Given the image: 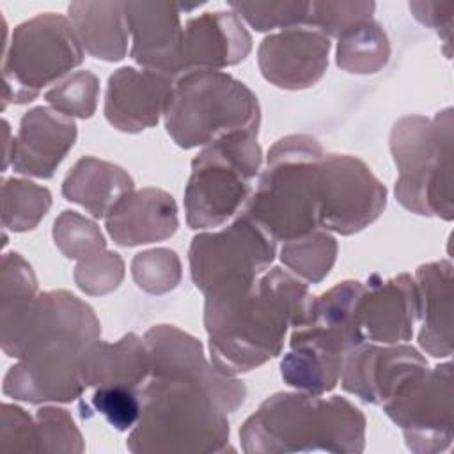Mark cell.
Listing matches in <instances>:
<instances>
[{"instance_id":"6da1fadb","label":"cell","mask_w":454,"mask_h":454,"mask_svg":"<svg viewBox=\"0 0 454 454\" xmlns=\"http://www.w3.org/2000/svg\"><path fill=\"white\" fill-rule=\"evenodd\" d=\"M309 296L307 286L278 266L238 293L206 296L204 326L213 365L236 376L275 358Z\"/></svg>"},{"instance_id":"7a4b0ae2","label":"cell","mask_w":454,"mask_h":454,"mask_svg":"<svg viewBox=\"0 0 454 454\" xmlns=\"http://www.w3.org/2000/svg\"><path fill=\"white\" fill-rule=\"evenodd\" d=\"M239 438L247 454H356L365 447V417L340 395L277 392L245 420Z\"/></svg>"},{"instance_id":"3957f363","label":"cell","mask_w":454,"mask_h":454,"mask_svg":"<svg viewBox=\"0 0 454 454\" xmlns=\"http://www.w3.org/2000/svg\"><path fill=\"white\" fill-rule=\"evenodd\" d=\"M227 411L197 381L149 376L142 385V413L126 447L135 454L223 452Z\"/></svg>"},{"instance_id":"277c9868","label":"cell","mask_w":454,"mask_h":454,"mask_svg":"<svg viewBox=\"0 0 454 454\" xmlns=\"http://www.w3.org/2000/svg\"><path fill=\"white\" fill-rule=\"evenodd\" d=\"M325 154L319 140L310 135L277 140L243 213L275 241H289L319 229V165Z\"/></svg>"},{"instance_id":"5b68a950","label":"cell","mask_w":454,"mask_h":454,"mask_svg":"<svg viewBox=\"0 0 454 454\" xmlns=\"http://www.w3.org/2000/svg\"><path fill=\"white\" fill-rule=\"evenodd\" d=\"M452 126V108H445L433 119L406 115L390 131L395 199L411 213L447 222L454 216Z\"/></svg>"},{"instance_id":"8992f818","label":"cell","mask_w":454,"mask_h":454,"mask_svg":"<svg viewBox=\"0 0 454 454\" xmlns=\"http://www.w3.org/2000/svg\"><path fill=\"white\" fill-rule=\"evenodd\" d=\"M163 117L172 140L192 149L232 131L257 135L261 106L238 78L222 71H190L174 80Z\"/></svg>"},{"instance_id":"52a82bcc","label":"cell","mask_w":454,"mask_h":454,"mask_svg":"<svg viewBox=\"0 0 454 454\" xmlns=\"http://www.w3.org/2000/svg\"><path fill=\"white\" fill-rule=\"evenodd\" d=\"M261 163L262 151L254 133L232 131L207 144L192 160L184 188L188 227H220L239 213L254 192Z\"/></svg>"},{"instance_id":"ba28073f","label":"cell","mask_w":454,"mask_h":454,"mask_svg":"<svg viewBox=\"0 0 454 454\" xmlns=\"http://www.w3.org/2000/svg\"><path fill=\"white\" fill-rule=\"evenodd\" d=\"M82 62V43L66 16L43 12L20 23L4 50V106L34 101Z\"/></svg>"},{"instance_id":"9c48e42d","label":"cell","mask_w":454,"mask_h":454,"mask_svg":"<svg viewBox=\"0 0 454 454\" xmlns=\"http://www.w3.org/2000/svg\"><path fill=\"white\" fill-rule=\"evenodd\" d=\"M275 254L277 241L241 213L229 227L192 239L190 275L204 296H225L248 287L270 268Z\"/></svg>"},{"instance_id":"30bf717a","label":"cell","mask_w":454,"mask_h":454,"mask_svg":"<svg viewBox=\"0 0 454 454\" xmlns=\"http://www.w3.org/2000/svg\"><path fill=\"white\" fill-rule=\"evenodd\" d=\"M94 342L55 335L32 342L7 371L4 394L25 403H69L87 388L83 355Z\"/></svg>"},{"instance_id":"8fae6325","label":"cell","mask_w":454,"mask_h":454,"mask_svg":"<svg viewBox=\"0 0 454 454\" xmlns=\"http://www.w3.org/2000/svg\"><path fill=\"white\" fill-rule=\"evenodd\" d=\"M387 206V188L351 154H325L319 165L317 223L342 236L371 225Z\"/></svg>"},{"instance_id":"7c38bea8","label":"cell","mask_w":454,"mask_h":454,"mask_svg":"<svg viewBox=\"0 0 454 454\" xmlns=\"http://www.w3.org/2000/svg\"><path fill=\"white\" fill-rule=\"evenodd\" d=\"M452 395V365L445 362L427 367L383 410L401 427L411 452L434 454L445 450L454 438Z\"/></svg>"},{"instance_id":"4fadbf2b","label":"cell","mask_w":454,"mask_h":454,"mask_svg":"<svg viewBox=\"0 0 454 454\" xmlns=\"http://www.w3.org/2000/svg\"><path fill=\"white\" fill-rule=\"evenodd\" d=\"M364 284L344 280L319 296H309L293 323L291 349H303L342 360L364 335L358 325V303Z\"/></svg>"},{"instance_id":"5bb4252c","label":"cell","mask_w":454,"mask_h":454,"mask_svg":"<svg viewBox=\"0 0 454 454\" xmlns=\"http://www.w3.org/2000/svg\"><path fill=\"white\" fill-rule=\"evenodd\" d=\"M144 342L149 351V376H174L200 383L227 411H236L247 395L243 381L218 371L204 356L202 344L174 325L151 326Z\"/></svg>"},{"instance_id":"9a60e30c","label":"cell","mask_w":454,"mask_h":454,"mask_svg":"<svg viewBox=\"0 0 454 454\" xmlns=\"http://www.w3.org/2000/svg\"><path fill=\"white\" fill-rule=\"evenodd\" d=\"M427 367V360L413 346L364 340L346 355L340 385L348 394L383 406Z\"/></svg>"},{"instance_id":"2e32d148","label":"cell","mask_w":454,"mask_h":454,"mask_svg":"<svg viewBox=\"0 0 454 454\" xmlns=\"http://www.w3.org/2000/svg\"><path fill=\"white\" fill-rule=\"evenodd\" d=\"M131 57L142 69L179 78L183 74L181 7L176 2H124Z\"/></svg>"},{"instance_id":"e0dca14e","label":"cell","mask_w":454,"mask_h":454,"mask_svg":"<svg viewBox=\"0 0 454 454\" xmlns=\"http://www.w3.org/2000/svg\"><path fill=\"white\" fill-rule=\"evenodd\" d=\"M330 39L319 30L301 25L270 34L257 50L261 74L278 89H309L328 67Z\"/></svg>"},{"instance_id":"ac0fdd59","label":"cell","mask_w":454,"mask_h":454,"mask_svg":"<svg viewBox=\"0 0 454 454\" xmlns=\"http://www.w3.org/2000/svg\"><path fill=\"white\" fill-rule=\"evenodd\" d=\"M419 317L415 278L408 273L383 280L372 273L364 284L358 303V325L364 339L378 344H401L411 339Z\"/></svg>"},{"instance_id":"d6986e66","label":"cell","mask_w":454,"mask_h":454,"mask_svg":"<svg viewBox=\"0 0 454 454\" xmlns=\"http://www.w3.org/2000/svg\"><path fill=\"white\" fill-rule=\"evenodd\" d=\"M73 117L50 106L28 110L11 145V165L14 172L50 179L76 140Z\"/></svg>"},{"instance_id":"ffe728a7","label":"cell","mask_w":454,"mask_h":454,"mask_svg":"<svg viewBox=\"0 0 454 454\" xmlns=\"http://www.w3.org/2000/svg\"><path fill=\"white\" fill-rule=\"evenodd\" d=\"M172 89L174 78L145 69L121 67L108 78L105 117L124 133L153 128L165 114Z\"/></svg>"},{"instance_id":"44dd1931","label":"cell","mask_w":454,"mask_h":454,"mask_svg":"<svg viewBox=\"0 0 454 454\" xmlns=\"http://www.w3.org/2000/svg\"><path fill=\"white\" fill-rule=\"evenodd\" d=\"M252 50V37L234 11L190 18L183 34V74L236 66Z\"/></svg>"},{"instance_id":"7402d4cb","label":"cell","mask_w":454,"mask_h":454,"mask_svg":"<svg viewBox=\"0 0 454 454\" xmlns=\"http://www.w3.org/2000/svg\"><path fill=\"white\" fill-rule=\"evenodd\" d=\"M177 225L174 197L151 186L129 192L105 218L106 232L121 247L163 241L177 231Z\"/></svg>"},{"instance_id":"603a6c76","label":"cell","mask_w":454,"mask_h":454,"mask_svg":"<svg viewBox=\"0 0 454 454\" xmlns=\"http://www.w3.org/2000/svg\"><path fill=\"white\" fill-rule=\"evenodd\" d=\"M415 286L419 294L420 348L434 358L452 353V264L434 261L417 268Z\"/></svg>"},{"instance_id":"cb8c5ba5","label":"cell","mask_w":454,"mask_h":454,"mask_svg":"<svg viewBox=\"0 0 454 454\" xmlns=\"http://www.w3.org/2000/svg\"><path fill=\"white\" fill-rule=\"evenodd\" d=\"M82 374L87 387L124 385L142 388L151 374L147 346L144 339L131 332L115 342L99 339L83 355Z\"/></svg>"},{"instance_id":"d4e9b609","label":"cell","mask_w":454,"mask_h":454,"mask_svg":"<svg viewBox=\"0 0 454 454\" xmlns=\"http://www.w3.org/2000/svg\"><path fill=\"white\" fill-rule=\"evenodd\" d=\"M129 192L131 176L122 167L94 156L80 158L62 181V195L94 218H106Z\"/></svg>"},{"instance_id":"484cf974","label":"cell","mask_w":454,"mask_h":454,"mask_svg":"<svg viewBox=\"0 0 454 454\" xmlns=\"http://www.w3.org/2000/svg\"><path fill=\"white\" fill-rule=\"evenodd\" d=\"M67 12L89 55L106 62L124 59L129 37L124 2H71Z\"/></svg>"},{"instance_id":"4316f807","label":"cell","mask_w":454,"mask_h":454,"mask_svg":"<svg viewBox=\"0 0 454 454\" xmlns=\"http://www.w3.org/2000/svg\"><path fill=\"white\" fill-rule=\"evenodd\" d=\"M390 43L383 27L371 20L362 27L339 37L335 62L353 74H372L387 66Z\"/></svg>"},{"instance_id":"83f0119b","label":"cell","mask_w":454,"mask_h":454,"mask_svg":"<svg viewBox=\"0 0 454 454\" xmlns=\"http://www.w3.org/2000/svg\"><path fill=\"white\" fill-rule=\"evenodd\" d=\"M337 257V241L325 231L316 229L305 236L289 239L280 248V261L293 275L305 282H321L332 270Z\"/></svg>"},{"instance_id":"f1b7e54d","label":"cell","mask_w":454,"mask_h":454,"mask_svg":"<svg viewBox=\"0 0 454 454\" xmlns=\"http://www.w3.org/2000/svg\"><path fill=\"white\" fill-rule=\"evenodd\" d=\"M37 294V278L32 266L18 252L4 254L0 270V326L23 319Z\"/></svg>"},{"instance_id":"f546056e","label":"cell","mask_w":454,"mask_h":454,"mask_svg":"<svg viewBox=\"0 0 454 454\" xmlns=\"http://www.w3.org/2000/svg\"><path fill=\"white\" fill-rule=\"evenodd\" d=\"M51 206V193L27 179H5L2 184V225L12 232L37 227Z\"/></svg>"},{"instance_id":"4dcf8cb0","label":"cell","mask_w":454,"mask_h":454,"mask_svg":"<svg viewBox=\"0 0 454 454\" xmlns=\"http://www.w3.org/2000/svg\"><path fill=\"white\" fill-rule=\"evenodd\" d=\"M342 360L328 358L303 349H289L280 360L282 380L300 392L321 395L340 380Z\"/></svg>"},{"instance_id":"1f68e13d","label":"cell","mask_w":454,"mask_h":454,"mask_svg":"<svg viewBox=\"0 0 454 454\" xmlns=\"http://www.w3.org/2000/svg\"><path fill=\"white\" fill-rule=\"evenodd\" d=\"M92 413L103 415L119 431L131 429L142 413V388L124 385L96 387L90 401L80 404L82 419H90Z\"/></svg>"},{"instance_id":"d6a6232c","label":"cell","mask_w":454,"mask_h":454,"mask_svg":"<svg viewBox=\"0 0 454 454\" xmlns=\"http://www.w3.org/2000/svg\"><path fill=\"white\" fill-rule=\"evenodd\" d=\"M51 234L57 248L67 259L85 261L106 250V241L99 227L76 211H62L53 223Z\"/></svg>"},{"instance_id":"836d02e7","label":"cell","mask_w":454,"mask_h":454,"mask_svg":"<svg viewBox=\"0 0 454 454\" xmlns=\"http://www.w3.org/2000/svg\"><path fill=\"white\" fill-rule=\"evenodd\" d=\"M376 4L367 0L355 2H310L307 27L330 37H342L348 32L372 20Z\"/></svg>"},{"instance_id":"e575fe53","label":"cell","mask_w":454,"mask_h":454,"mask_svg":"<svg viewBox=\"0 0 454 454\" xmlns=\"http://www.w3.org/2000/svg\"><path fill=\"white\" fill-rule=\"evenodd\" d=\"M229 7L257 32L273 28H293L307 25L310 2L280 0V2H229Z\"/></svg>"},{"instance_id":"d590c367","label":"cell","mask_w":454,"mask_h":454,"mask_svg":"<svg viewBox=\"0 0 454 454\" xmlns=\"http://www.w3.org/2000/svg\"><path fill=\"white\" fill-rule=\"evenodd\" d=\"M131 277L149 294H165L181 280V261L174 250L153 248L140 252L131 261Z\"/></svg>"},{"instance_id":"8d00e7d4","label":"cell","mask_w":454,"mask_h":454,"mask_svg":"<svg viewBox=\"0 0 454 454\" xmlns=\"http://www.w3.org/2000/svg\"><path fill=\"white\" fill-rule=\"evenodd\" d=\"M99 94V78L87 71H76L64 82L46 90L44 99L57 110L69 117L89 119L96 112Z\"/></svg>"},{"instance_id":"74e56055","label":"cell","mask_w":454,"mask_h":454,"mask_svg":"<svg viewBox=\"0 0 454 454\" xmlns=\"http://www.w3.org/2000/svg\"><path fill=\"white\" fill-rule=\"evenodd\" d=\"M37 452H83V438L71 413L59 406H43L35 413Z\"/></svg>"},{"instance_id":"f35d334b","label":"cell","mask_w":454,"mask_h":454,"mask_svg":"<svg viewBox=\"0 0 454 454\" xmlns=\"http://www.w3.org/2000/svg\"><path fill=\"white\" fill-rule=\"evenodd\" d=\"M124 278V261L117 252L103 250L85 261H78L74 268L76 286L92 296L115 291Z\"/></svg>"},{"instance_id":"ab89813d","label":"cell","mask_w":454,"mask_h":454,"mask_svg":"<svg viewBox=\"0 0 454 454\" xmlns=\"http://www.w3.org/2000/svg\"><path fill=\"white\" fill-rule=\"evenodd\" d=\"M0 452L27 454L37 452V426L23 408L4 403L0 417Z\"/></svg>"},{"instance_id":"60d3db41","label":"cell","mask_w":454,"mask_h":454,"mask_svg":"<svg viewBox=\"0 0 454 454\" xmlns=\"http://www.w3.org/2000/svg\"><path fill=\"white\" fill-rule=\"evenodd\" d=\"M413 18L422 25L433 28L443 43L450 44L452 35V14H454V2H436V0H419L408 4Z\"/></svg>"}]
</instances>
